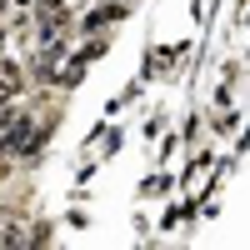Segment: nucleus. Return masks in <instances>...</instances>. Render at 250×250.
<instances>
[{"mask_svg":"<svg viewBox=\"0 0 250 250\" xmlns=\"http://www.w3.org/2000/svg\"><path fill=\"white\" fill-rule=\"evenodd\" d=\"M35 20H30V30L40 35V40H55V35H65L70 30V5L65 0H35V10H30Z\"/></svg>","mask_w":250,"mask_h":250,"instance_id":"f257e3e1","label":"nucleus"},{"mask_svg":"<svg viewBox=\"0 0 250 250\" xmlns=\"http://www.w3.org/2000/svg\"><path fill=\"white\" fill-rule=\"evenodd\" d=\"M105 50H110V35L100 30V35H85V45L75 50V60H85V65H90V60H100V55H105Z\"/></svg>","mask_w":250,"mask_h":250,"instance_id":"f03ea898","label":"nucleus"},{"mask_svg":"<svg viewBox=\"0 0 250 250\" xmlns=\"http://www.w3.org/2000/svg\"><path fill=\"white\" fill-rule=\"evenodd\" d=\"M55 240V225L50 220H35V230H25V245H50Z\"/></svg>","mask_w":250,"mask_h":250,"instance_id":"7ed1b4c3","label":"nucleus"}]
</instances>
